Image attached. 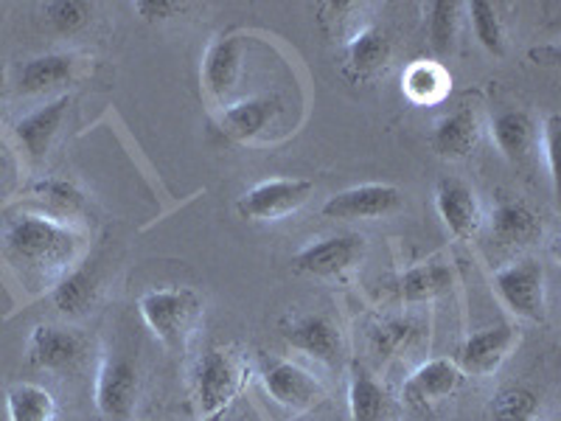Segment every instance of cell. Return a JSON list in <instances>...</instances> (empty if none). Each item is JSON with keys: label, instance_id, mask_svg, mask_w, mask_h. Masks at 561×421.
<instances>
[{"label": "cell", "instance_id": "6da1fadb", "mask_svg": "<svg viewBox=\"0 0 561 421\" xmlns=\"http://www.w3.org/2000/svg\"><path fill=\"white\" fill-rule=\"evenodd\" d=\"M84 248L88 237L77 223H62L37 208L0 219V259L28 293H51L82 264Z\"/></svg>", "mask_w": 561, "mask_h": 421}, {"label": "cell", "instance_id": "7a4b0ae2", "mask_svg": "<svg viewBox=\"0 0 561 421\" xmlns=\"http://www.w3.org/2000/svg\"><path fill=\"white\" fill-rule=\"evenodd\" d=\"M138 309L154 340L180 357L203 318V298L192 287H160L140 295Z\"/></svg>", "mask_w": 561, "mask_h": 421}, {"label": "cell", "instance_id": "3957f363", "mask_svg": "<svg viewBox=\"0 0 561 421\" xmlns=\"http://www.w3.org/2000/svg\"><path fill=\"white\" fill-rule=\"evenodd\" d=\"M194 408L199 419H217L233 405L244 385V363L233 349L214 345L197 360L192 374Z\"/></svg>", "mask_w": 561, "mask_h": 421}, {"label": "cell", "instance_id": "277c9868", "mask_svg": "<svg viewBox=\"0 0 561 421\" xmlns=\"http://www.w3.org/2000/svg\"><path fill=\"white\" fill-rule=\"evenodd\" d=\"M494 289L517 318L530 320V323L548 320V278H545V268L536 259H519V262L497 270Z\"/></svg>", "mask_w": 561, "mask_h": 421}, {"label": "cell", "instance_id": "5b68a950", "mask_svg": "<svg viewBox=\"0 0 561 421\" xmlns=\"http://www.w3.org/2000/svg\"><path fill=\"white\" fill-rule=\"evenodd\" d=\"M314 194V183L307 178H270L237 200L239 217L248 223H280L300 210Z\"/></svg>", "mask_w": 561, "mask_h": 421}, {"label": "cell", "instance_id": "8992f818", "mask_svg": "<svg viewBox=\"0 0 561 421\" xmlns=\"http://www.w3.org/2000/svg\"><path fill=\"white\" fill-rule=\"evenodd\" d=\"M259 379H262L264 394L273 399L280 408L293 410V413H304L312 410L314 405L323 402V385L304 371L300 365L289 363L275 354H262L259 357Z\"/></svg>", "mask_w": 561, "mask_h": 421}, {"label": "cell", "instance_id": "52a82bcc", "mask_svg": "<svg viewBox=\"0 0 561 421\" xmlns=\"http://www.w3.org/2000/svg\"><path fill=\"white\" fill-rule=\"evenodd\" d=\"M138 405V368L129 357L110 354L96 374V410L104 421H133Z\"/></svg>", "mask_w": 561, "mask_h": 421}, {"label": "cell", "instance_id": "ba28073f", "mask_svg": "<svg viewBox=\"0 0 561 421\" xmlns=\"http://www.w3.org/2000/svg\"><path fill=\"white\" fill-rule=\"evenodd\" d=\"M284 343L293 345L295 351H304L307 357L318 360V363L334 365L343 357V338L340 329L318 312H289L278 326Z\"/></svg>", "mask_w": 561, "mask_h": 421}, {"label": "cell", "instance_id": "9c48e42d", "mask_svg": "<svg viewBox=\"0 0 561 421\" xmlns=\"http://www.w3.org/2000/svg\"><path fill=\"white\" fill-rule=\"evenodd\" d=\"M404 205V194L390 183H363L354 189L334 194L323 203L320 214L325 219H343V223H357V219H382L396 214Z\"/></svg>", "mask_w": 561, "mask_h": 421}, {"label": "cell", "instance_id": "30bf717a", "mask_svg": "<svg viewBox=\"0 0 561 421\" xmlns=\"http://www.w3.org/2000/svg\"><path fill=\"white\" fill-rule=\"evenodd\" d=\"M365 255V239L357 234H334L309 242L293 255V270L314 278H334V275L348 273L354 264Z\"/></svg>", "mask_w": 561, "mask_h": 421}, {"label": "cell", "instance_id": "8fae6325", "mask_svg": "<svg viewBox=\"0 0 561 421\" xmlns=\"http://www.w3.org/2000/svg\"><path fill=\"white\" fill-rule=\"evenodd\" d=\"M519 329L514 323H497L489 329L469 334L460 343L458 368L466 377H489L508 360V354L517 349Z\"/></svg>", "mask_w": 561, "mask_h": 421}, {"label": "cell", "instance_id": "7c38bea8", "mask_svg": "<svg viewBox=\"0 0 561 421\" xmlns=\"http://www.w3.org/2000/svg\"><path fill=\"white\" fill-rule=\"evenodd\" d=\"M70 96H57L54 102H48L45 107H37L34 113L23 115L18 124H14V138H18L20 149L32 160L34 167H39L48 152H51L54 140H57L59 129L65 124V115H68Z\"/></svg>", "mask_w": 561, "mask_h": 421}, {"label": "cell", "instance_id": "4fadbf2b", "mask_svg": "<svg viewBox=\"0 0 561 421\" xmlns=\"http://www.w3.org/2000/svg\"><path fill=\"white\" fill-rule=\"evenodd\" d=\"M284 113V102L275 93L267 96H250L244 102L228 104L219 115V129L225 138L239 140V144H250V140L262 138Z\"/></svg>", "mask_w": 561, "mask_h": 421}, {"label": "cell", "instance_id": "5bb4252c", "mask_svg": "<svg viewBox=\"0 0 561 421\" xmlns=\"http://www.w3.org/2000/svg\"><path fill=\"white\" fill-rule=\"evenodd\" d=\"M435 208L447 230L458 239H474L483 228V210L478 194L455 178H444L435 185Z\"/></svg>", "mask_w": 561, "mask_h": 421}, {"label": "cell", "instance_id": "9a60e30c", "mask_svg": "<svg viewBox=\"0 0 561 421\" xmlns=\"http://www.w3.org/2000/svg\"><path fill=\"white\" fill-rule=\"evenodd\" d=\"M463 383L466 374L458 368L455 360H430V363L419 365V368L410 374V379L402 388V399L408 405H413V408H430V405L458 394V390L463 388Z\"/></svg>", "mask_w": 561, "mask_h": 421}, {"label": "cell", "instance_id": "2e32d148", "mask_svg": "<svg viewBox=\"0 0 561 421\" xmlns=\"http://www.w3.org/2000/svg\"><path fill=\"white\" fill-rule=\"evenodd\" d=\"M242 54L244 45L237 34H222L208 45L203 59V84L217 104H222L237 88L239 73H242Z\"/></svg>", "mask_w": 561, "mask_h": 421}, {"label": "cell", "instance_id": "e0dca14e", "mask_svg": "<svg viewBox=\"0 0 561 421\" xmlns=\"http://www.w3.org/2000/svg\"><path fill=\"white\" fill-rule=\"evenodd\" d=\"M26 357L34 368L65 371L82 357V340L65 326L39 323L34 326L26 343Z\"/></svg>", "mask_w": 561, "mask_h": 421}, {"label": "cell", "instance_id": "ac0fdd59", "mask_svg": "<svg viewBox=\"0 0 561 421\" xmlns=\"http://www.w3.org/2000/svg\"><path fill=\"white\" fill-rule=\"evenodd\" d=\"M483 124L474 107H460L444 115L430 135V147L444 160H466L478 149Z\"/></svg>", "mask_w": 561, "mask_h": 421}, {"label": "cell", "instance_id": "d6986e66", "mask_svg": "<svg viewBox=\"0 0 561 421\" xmlns=\"http://www.w3.org/2000/svg\"><path fill=\"white\" fill-rule=\"evenodd\" d=\"M390 37L379 26H365L363 32L345 43V62L343 73L354 84H363L382 73L390 62Z\"/></svg>", "mask_w": 561, "mask_h": 421}, {"label": "cell", "instance_id": "ffe728a7", "mask_svg": "<svg viewBox=\"0 0 561 421\" xmlns=\"http://www.w3.org/2000/svg\"><path fill=\"white\" fill-rule=\"evenodd\" d=\"M351 421H399V405L363 365H354L348 385Z\"/></svg>", "mask_w": 561, "mask_h": 421}, {"label": "cell", "instance_id": "44dd1931", "mask_svg": "<svg viewBox=\"0 0 561 421\" xmlns=\"http://www.w3.org/2000/svg\"><path fill=\"white\" fill-rule=\"evenodd\" d=\"M491 237L505 248L530 244L542 237V219L525 200H500L491 210Z\"/></svg>", "mask_w": 561, "mask_h": 421}, {"label": "cell", "instance_id": "7402d4cb", "mask_svg": "<svg viewBox=\"0 0 561 421\" xmlns=\"http://www.w3.org/2000/svg\"><path fill=\"white\" fill-rule=\"evenodd\" d=\"M79 57L77 54H39V57L28 59L20 70L18 90L26 93V96H39V93H48L54 88H62L70 79L77 77Z\"/></svg>", "mask_w": 561, "mask_h": 421}, {"label": "cell", "instance_id": "603a6c76", "mask_svg": "<svg viewBox=\"0 0 561 421\" xmlns=\"http://www.w3.org/2000/svg\"><path fill=\"white\" fill-rule=\"evenodd\" d=\"M28 200L34 203V208L48 214L54 219H62V223H77L84 214L88 203H84V194L79 192L77 183H70L65 178H39L28 185Z\"/></svg>", "mask_w": 561, "mask_h": 421}, {"label": "cell", "instance_id": "cb8c5ba5", "mask_svg": "<svg viewBox=\"0 0 561 421\" xmlns=\"http://www.w3.org/2000/svg\"><path fill=\"white\" fill-rule=\"evenodd\" d=\"M48 295H51V304L59 315H65V318H82V315L93 309L99 298L96 268L79 264Z\"/></svg>", "mask_w": 561, "mask_h": 421}, {"label": "cell", "instance_id": "d4e9b609", "mask_svg": "<svg viewBox=\"0 0 561 421\" xmlns=\"http://www.w3.org/2000/svg\"><path fill=\"white\" fill-rule=\"evenodd\" d=\"M449 84H453L449 70L435 62V59H415L402 73L404 96L413 104H421V107L438 104L449 93Z\"/></svg>", "mask_w": 561, "mask_h": 421}, {"label": "cell", "instance_id": "484cf974", "mask_svg": "<svg viewBox=\"0 0 561 421\" xmlns=\"http://www.w3.org/2000/svg\"><path fill=\"white\" fill-rule=\"evenodd\" d=\"M491 135H494V144H497L500 152L517 163V160L528 158L530 147H534V118L525 110H503L491 122Z\"/></svg>", "mask_w": 561, "mask_h": 421}, {"label": "cell", "instance_id": "4316f807", "mask_svg": "<svg viewBox=\"0 0 561 421\" xmlns=\"http://www.w3.org/2000/svg\"><path fill=\"white\" fill-rule=\"evenodd\" d=\"M455 284V273L447 268V264L430 262L419 264V268H410L408 273L399 275V295L408 304H424V300H433L438 295L449 293Z\"/></svg>", "mask_w": 561, "mask_h": 421}, {"label": "cell", "instance_id": "83f0119b", "mask_svg": "<svg viewBox=\"0 0 561 421\" xmlns=\"http://www.w3.org/2000/svg\"><path fill=\"white\" fill-rule=\"evenodd\" d=\"M9 421H57V399L43 385L20 383L12 385L7 394Z\"/></svg>", "mask_w": 561, "mask_h": 421}, {"label": "cell", "instance_id": "f1b7e54d", "mask_svg": "<svg viewBox=\"0 0 561 421\" xmlns=\"http://www.w3.org/2000/svg\"><path fill=\"white\" fill-rule=\"evenodd\" d=\"M365 3H354V0H325L318 9V23L323 34L334 43H348L354 34L363 32L365 23Z\"/></svg>", "mask_w": 561, "mask_h": 421}, {"label": "cell", "instance_id": "f546056e", "mask_svg": "<svg viewBox=\"0 0 561 421\" xmlns=\"http://www.w3.org/2000/svg\"><path fill=\"white\" fill-rule=\"evenodd\" d=\"M424 14H427V37L435 62L447 59L455 48V39H458L460 3L458 0H430L424 7Z\"/></svg>", "mask_w": 561, "mask_h": 421}, {"label": "cell", "instance_id": "4dcf8cb0", "mask_svg": "<svg viewBox=\"0 0 561 421\" xmlns=\"http://www.w3.org/2000/svg\"><path fill=\"white\" fill-rule=\"evenodd\" d=\"M491 419L494 421H542V402L536 390L525 385H508L491 399Z\"/></svg>", "mask_w": 561, "mask_h": 421}, {"label": "cell", "instance_id": "1f68e13d", "mask_svg": "<svg viewBox=\"0 0 561 421\" xmlns=\"http://www.w3.org/2000/svg\"><path fill=\"white\" fill-rule=\"evenodd\" d=\"M421 338V323L415 318H388L374 326L370 332V349L379 357H393L402 349H410Z\"/></svg>", "mask_w": 561, "mask_h": 421}, {"label": "cell", "instance_id": "d6a6232c", "mask_svg": "<svg viewBox=\"0 0 561 421\" xmlns=\"http://www.w3.org/2000/svg\"><path fill=\"white\" fill-rule=\"evenodd\" d=\"M469 20H472V32L478 43L483 45L491 57H503L505 54V29L500 9L489 0H472L469 3Z\"/></svg>", "mask_w": 561, "mask_h": 421}, {"label": "cell", "instance_id": "836d02e7", "mask_svg": "<svg viewBox=\"0 0 561 421\" xmlns=\"http://www.w3.org/2000/svg\"><path fill=\"white\" fill-rule=\"evenodd\" d=\"M43 12L48 18V23H51L54 32L70 37V34L82 32L88 26L93 7L84 3V0H51V3H45Z\"/></svg>", "mask_w": 561, "mask_h": 421}, {"label": "cell", "instance_id": "e575fe53", "mask_svg": "<svg viewBox=\"0 0 561 421\" xmlns=\"http://www.w3.org/2000/svg\"><path fill=\"white\" fill-rule=\"evenodd\" d=\"M18 183H20L18 155H14L12 144L0 135V203H3V197H9V194L18 189Z\"/></svg>", "mask_w": 561, "mask_h": 421}, {"label": "cell", "instance_id": "d590c367", "mask_svg": "<svg viewBox=\"0 0 561 421\" xmlns=\"http://www.w3.org/2000/svg\"><path fill=\"white\" fill-rule=\"evenodd\" d=\"M133 9L144 23H163V20L183 12L185 3H180V0H138V3H133Z\"/></svg>", "mask_w": 561, "mask_h": 421}, {"label": "cell", "instance_id": "8d00e7d4", "mask_svg": "<svg viewBox=\"0 0 561 421\" xmlns=\"http://www.w3.org/2000/svg\"><path fill=\"white\" fill-rule=\"evenodd\" d=\"M559 127H561V118L559 115H548V122L542 127V149H545V160H548V169L550 174L556 172V140H559Z\"/></svg>", "mask_w": 561, "mask_h": 421}, {"label": "cell", "instance_id": "74e56055", "mask_svg": "<svg viewBox=\"0 0 561 421\" xmlns=\"http://www.w3.org/2000/svg\"><path fill=\"white\" fill-rule=\"evenodd\" d=\"M530 57L539 59V62L556 65V62H559V45H550V48H539V52H530Z\"/></svg>", "mask_w": 561, "mask_h": 421}, {"label": "cell", "instance_id": "f35d334b", "mask_svg": "<svg viewBox=\"0 0 561 421\" xmlns=\"http://www.w3.org/2000/svg\"><path fill=\"white\" fill-rule=\"evenodd\" d=\"M3 84H7V65L0 62V93H3Z\"/></svg>", "mask_w": 561, "mask_h": 421}]
</instances>
